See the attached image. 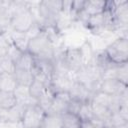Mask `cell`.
I'll list each match as a JSON object with an SVG mask.
<instances>
[{"instance_id": "cell-29", "label": "cell", "mask_w": 128, "mask_h": 128, "mask_svg": "<svg viewBox=\"0 0 128 128\" xmlns=\"http://www.w3.org/2000/svg\"><path fill=\"white\" fill-rule=\"evenodd\" d=\"M117 80L121 81L124 84H127V80H128V66H127V63L118 65V67H117Z\"/></svg>"}, {"instance_id": "cell-28", "label": "cell", "mask_w": 128, "mask_h": 128, "mask_svg": "<svg viewBox=\"0 0 128 128\" xmlns=\"http://www.w3.org/2000/svg\"><path fill=\"white\" fill-rule=\"evenodd\" d=\"M24 52L23 51H21L19 48H17L14 44H10V46H9V48H8V51H7V56L14 62V64L20 59V57L22 56V54H23Z\"/></svg>"}, {"instance_id": "cell-30", "label": "cell", "mask_w": 128, "mask_h": 128, "mask_svg": "<svg viewBox=\"0 0 128 128\" xmlns=\"http://www.w3.org/2000/svg\"><path fill=\"white\" fill-rule=\"evenodd\" d=\"M81 105H82V102H80L78 100H75V99H71L68 103V106H67V112L78 115V112L80 110Z\"/></svg>"}, {"instance_id": "cell-9", "label": "cell", "mask_w": 128, "mask_h": 128, "mask_svg": "<svg viewBox=\"0 0 128 128\" xmlns=\"http://www.w3.org/2000/svg\"><path fill=\"white\" fill-rule=\"evenodd\" d=\"M73 82H74L73 77L52 75L51 83H50L49 88H51L54 93L60 92V91H68L69 92Z\"/></svg>"}, {"instance_id": "cell-6", "label": "cell", "mask_w": 128, "mask_h": 128, "mask_svg": "<svg viewBox=\"0 0 128 128\" xmlns=\"http://www.w3.org/2000/svg\"><path fill=\"white\" fill-rule=\"evenodd\" d=\"M64 58H65V63L67 67L73 74L84 66L78 47H67L66 46Z\"/></svg>"}, {"instance_id": "cell-23", "label": "cell", "mask_w": 128, "mask_h": 128, "mask_svg": "<svg viewBox=\"0 0 128 128\" xmlns=\"http://www.w3.org/2000/svg\"><path fill=\"white\" fill-rule=\"evenodd\" d=\"M28 88H29L30 96L35 98V99H38L47 89L45 84H43L42 82H40V81H38L36 79H34L32 81V83L28 86Z\"/></svg>"}, {"instance_id": "cell-2", "label": "cell", "mask_w": 128, "mask_h": 128, "mask_svg": "<svg viewBox=\"0 0 128 128\" xmlns=\"http://www.w3.org/2000/svg\"><path fill=\"white\" fill-rule=\"evenodd\" d=\"M27 52L36 59L54 61V46L44 31L29 40Z\"/></svg>"}, {"instance_id": "cell-26", "label": "cell", "mask_w": 128, "mask_h": 128, "mask_svg": "<svg viewBox=\"0 0 128 128\" xmlns=\"http://www.w3.org/2000/svg\"><path fill=\"white\" fill-rule=\"evenodd\" d=\"M14 70H15V64L7 55L0 57V73L13 74Z\"/></svg>"}, {"instance_id": "cell-21", "label": "cell", "mask_w": 128, "mask_h": 128, "mask_svg": "<svg viewBox=\"0 0 128 128\" xmlns=\"http://www.w3.org/2000/svg\"><path fill=\"white\" fill-rule=\"evenodd\" d=\"M34 64H35L34 56H32L30 53H28L26 51V52H24L22 54V56L20 57V59L15 63V68L31 71L32 68H33V66H34Z\"/></svg>"}, {"instance_id": "cell-17", "label": "cell", "mask_w": 128, "mask_h": 128, "mask_svg": "<svg viewBox=\"0 0 128 128\" xmlns=\"http://www.w3.org/2000/svg\"><path fill=\"white\" fill-rule=\"evenodd\" d=\"M62 120V128H80L81 127V120L75 114L65 112L61 115Z\"/></svg>"}, {"instance_id": "cell-33", "label": "cell", "mask_w": 128, "mask_h": 128, "mask_svg": "<svg viewBox=\"0 0 128 128\" xmlns=\"http://www.w3.org/2000/svg\"><path fill=\"white\" fill-rule=\"evenodd\" d=\"M34 128H39V127H34Z\"/></svg>"}, {"instance_id": "cell-24", "label": "cell", "mask_w": 128, "mask_h": 128, "mask_svg": "<svg viewBox=\"0 0 128 128\" xmlns=\"http://www.w3.org/2000/svg\"><path fill=\"white\" fill-rule=\"evenodd\" d=\"M77 116L79 117L81 122H89L94 117L93 111H92V107H91V103L90 102L82 103Z\"/></svg>"}, {"instance_id": "cell-5", "label": "cell", "mask_w": 128, "mask_h": 128, "mask_svg": "<svg viewBox=\"0 0 128 128\" xmlns=\"http://www.w3.org/2000/svg\"><path fill=\"white\" fill-rule=\"evenodd\" d=\"M71 100L70 94L68 91H60L56 92L54 95V99L52 101L51 107L46 114H58L62 115L67 112V106L69 101Z\"/></svg>"}, {"instance_id": "cell-11", "label": "cell", "mask_w": 128, "mask_h": 128, "mask_svg": "<svg viewBox=\"0 0 128 128\" xmlns=\"http://www.w3.org/2000/svg\"><path fill=\"white\" fill-rule=\"evenodd\" d=\"M107 1L104 0H86L84 5V11L89 15H97L103 13L106 10Z\"/></svg>"}, {"instance_id": "cell-27", "label": "cell", "mask_w": 128, "mask_h": 128, "mask_svg": "<svg viewBox=\"0 0 128 128\" xmlns=\"http://www.w3.org/2000/svg\"><path fill=\"white\" fill-rule=\"evenodd\" d=\"M10 32L0 33V57L7 55L8 48H9L10 44L12 43L11 42V37H10Z\"/></svg>"}, {"instance_id": "cell-22", "label": "cell", "mask_w": 128, "mask_h": 128, "mask_svg": "<svg viewBox=\"0 0 128 128\" xmlns=\"http://www.w3.org/2000/svg\"><path fill=\"white\" fill-rule=\"evenodd\" d=\"M17 104V99L13 92L0 91V107L3 109H10Z\"/></svg>"}, {"instance_id": "cell-14", "label": "cell", "mask_w": 128, "mask_h": 128, "mask_svg": "<svg viewBox=\"0 0 128 128\" xmlns=\"http://www.w3.org/2000/svg\"><path fill=\"white\" fill-rule=\"evenodd\" d=\"M17 82L13 74L1 73L0 74V90L4 92H14L17 87Z\"/></svg>"}, {"instance_id": "cell-13", "label": "cell", "mask_w": 128, "mask_h": 128, "mask_svg": "<svg viewBox=\"0 0 128 128\" xmlns=\"http://www.w3.org/2000/svg\"><path fill=\"white\" fill-rule=\"evenodd\" d=\"M13 76H14V78H15V80H16L18 85L27 86V87L34 80V76H33L31 71L18 69V68H15V70L13 72Z\"/></svg>"}, {"instance_id": "cell-18", "label": "cell", "mask_w": 128, "mask_h": 128, "mask_svg": "<svg viewBox=\"0 0 128 128\" xmlns=\"http://www.w3.org/2000/svg\"><path fill=\"white\" fill-rule=\"evenodd\" d=\"M78 49H79V52H80V55H81V58H82L84 66L87 65L88 63H90V61L93 58L94 51H95L93 49L92 44L89 41H84L81 45H79Z\"/></svg>"}, {"instance_id": "cell-15", "label": "cell", "mask_w": 128, "mask_h": 128, "mask_svg": "<svg viewBox=\"0 0 128 128\" xmlns=\"http://www.w3.org/2000/svg\"><path fill=\"white\" fill-rule=\"evenodd\" d=\"M10 37H11V42L14 44L17 48H19L21 51L26 52L28 43H29V38L27 37L26 33H21V32H16V31H11L10 32Z\"/></svg>"}, {"instance_id": "cell-34", "label": "cell", "mask_w": 128, "mask_h": 128, "mask_svg": "<svg viewBox=\"0 0 128 128\" xmlns=\"http://www.w3.org/2000/svg\"><path fill=\"white\" fill-rule=\"evenodd\" d=\"M0 91H1V90H0Z\"/></svg>"}, {"instance_id": "cell-32", "label": "cell", "mask_w": 128, "mask_h": 128, "mask_svg": "<svg viewBox=\"0 0 128 128\" xmlns=\"http://www.w3.org/2000/svg\"><path fill=\"white\" fill-rule=\"evenodd\" d=\"M103 128H114V127H107V126H105V127H103Z\"/></svg>"}, {"instance_id": "cell-3", "label": "cell", "mask_w": 128, "mask_h": 128, "mask_svg": "<svg viewBox=\"0 0 128 128\" xmlns=\"http://www.w3.org/2000/svg\"><path fill=\"white\" fill-rule=\"evenodd\" d=\"M108 58L117 65L127 63L128 60V38L119 36L105 47Z\"/></svg>"}, {"instance_id": "cell-12", "label": "cell", "mask_w": 128, "mask_h": 128, "mask_svg": "<svg viewBox=\"0 0 128 128\" xmlns=\"http://www.w3.org/2000/svg\"><path fill=\"white\" fill-rule=\"evenodd\" d=\"M26 106L17 103L15 106L7 110V117H6V122H11V123H19L22 121L23 115L26 110Z\"/></svg>"}, {"instance_id": "cell-16", "label": "cell", "mask_w": 128, "mask_h": 128, "mask_svg": "<svg viewBox=\"0 0 128 128\" xmlns=\"http://www.w3.org/2000/svg\"><path fill=\"white\" fill-rule=\"evenodd\" d=\"M54 95L55 93L53 92V90L51 88H47L46 91L37 99V105L45 112L47 113L48 110L50 109L51 107V104H52V101L54 99Z\"/></svg>"}, {"instance_id": "cell-7", "label": "cell", "mask_w": 128, "mask_h": 128, "mask_svg": "<svg viewBox=\"0 0 128 128\" xmlns=\"http://www.w3.org/2000/svg\"><path fill=\"white\" fill-rule=\"evenodd\" d=\"M127 89V84L122 83L117 79H103L100 83L99 90L108 95H120Z\"/></svg>"}, {"instance_id": "cell-31", "label": "cell", "mask_w": 128, "mask_h": 128, "mask_svg": "<svg viewBox=\"0 0 128 128\" xmlns=\"http://www.w3.org/2000/svg\"><path fill=\"white\" fill-rule=\"evenodd\" d=\"M80 128H95L90 122H82Z\"/></svg>"}, {"instance_id": "cell-8", "label": "cell", "mask_w": 128, "mask_h": 128, "mask_svg": "<svg viewBox=\"0 0 128 128\" xmlns=\"http://www.w3.org/2000/svg\"><path fill=\"white\" fill-rule=\"evenodd\" d=\"M69 94H70L71 99L78 100L82 103L91 102V98L93 95V93L85 85H83L77 81L73 82V84L69 90Z\"/></svg>"}, {"instance_id": "cell-4", "label": "cell", "mask_w": 128, "mask_h": 128, "mask_svg": "<svg viewBox=\"0 0 128 128\" xmlns=\"http://www.w3.org/2000/svg\"><path fill=\"white\" fill-rule=\"evenodd\" d=\"M45 114L46 113L38 105L28 106L23 115L21 124L23 125L24 128H34V127L40 128Z\"/></svg>"}, {"instance_id": "cell-19", "label": "cell", "mask_w": 128, "mask_h": 128, "mask_svg": "<svg viewBox=\"0 0 128 128\" xmlns=\"http://www.w3.org/2000/svg\"><path fill=\"white\" fill-rule=\"evenodd\" d=\"M40 128H62L61 115L45 114Z\"/></svg>"}, {"instance_id": "cell-1", "label": "cell", "mask_w": 128, "mask_h": 128, "mask_svg": "<svg viewBox=\"0 0 128 128\" xmlns=\"http://www.w3.org/2000/svg\"><path fill=\"white\" fill-rule=\"evenodd\" d=\"M34 16L30 12L27 1H14L11 18V29L16 32L26 33L35 23Z\"/></svg>"}, {"instance_id": "cell-25", "label": "cell", "mask_w": 128, "mask_h": 128, "mask_svg": "<svg viewBox=\"0 0 128 128\" xmlns=\"http://www.w3.org/2000/svg\"><path fill=\"white\" fill-rule=\"evenodd\" d=\"M111 99H112V96L111 95L105 94V93H103L101 91H96L92 95L91 102H94V103H97V104H100V105L109 107L110 102H111Z\"/></svg>"}, {"instance_id": "cell-35", "label": "cell", "mask_w": 128, "mask_h": 128, "mask_svg": "<svg viewBox=\"0 0 128 128\" xmlns=\"http://www.w3.org/2000/svg\"><path fill=\"white\" fill-rule=\"evenodd\" d=\"M0 74H1V73H0Z\"/></svg>"}, {"instance_id": "cell-10", "label": "cell", "mask_w": 128, "mask_h": 128, "mask_svg": "<svg viewBox=\"0 0 128 128\" xmlns=\"http://www.w3.org/2000/svg\"><path fill=\"white\" fill-rule=\"evenodd\" d=\"M13 93L17 99V103H19V104H22L26 107L37 105V99L30 96L29 88L27 86L17 85V87Z\"/></svg>"}, {"instance_id": "cell-20", "label": "cell", "mask_w": 128, "mask_h": 128, "mask_svg": "<svg viewBox=\"0 0 128 128\" xmlns=\"http://www.w3.org/2000/svg\"><path fill=\"white\" fill-rule=\"evenodd\" d=\"M90 103H91V107H92L94 117L99 118V119L103 120L104 122L110 119V117L112 115V112L110 111V109L107 106H103V105H100V104H97V103H94V102H90Z\"/></svg>"}]
</instances>
